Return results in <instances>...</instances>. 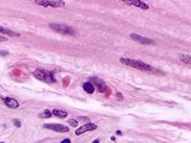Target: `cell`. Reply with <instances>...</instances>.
I'll return each mask as SVG.
<instances>
[{
	"instance_id": "obj_1",
	"label": "cell",
	"mask_w": 191,
	"mask_h": 143,
	"mask_svg": "<svg viewBox=\"0 0 191 143\" xmlns=\"http://www.w3.org/2000/svg\"><path fill=\"white\" fill-rule=\"evenodd\" d=\"M120 63L124 64V65H127L129 67H133V69H137V70H140V71H145V72H150L153 71L154 69L148 65L146 63L142 60H137V59H129V58H120Z\"/></svg>"
},
{
	"instance_id": "obj_2",
	"label": "cell",
	"mask_w": 191,
	"mask_h": 143,
	"mask_svg": "<svg viewBox=\"0 0 191 143\" xmlns=\"http://www.w3.org/2000/svg\"><path fill=\"white\" fill-rule=\"evenodd\" d=\"M33 75L38 79L44 81V82H48V83H55V82H56V79L53 77V72H48V71H44V70L36 69V70H34Z\"/></svg>"
},
{
	"instance_id": "obj_3",
	"label": "cell",
	"mask_w": 191,
	"mask_h": 143,
	"mask_svg": "<svg viewBox=\"0 0 191 143\" xmlns=\"http://www.w3.org/2000/svg\"><path fill=\"white\" fill-rule=\"evenodd\" d=\"M34 3L43 7H64L65 1L63 0H34Z\"/></svg>"
},
{
	"instance_id": "obj_4",
	"label": "cell",
	"mask_w": 191,
	"mask_h": 143,
	"mask_svg": "<svg viewBox=\"0 0 191 143\" xmlns=\"http://www.w3.org/2000/svg\"><path fill=\"white\" fill-rule=\"evenodd\" d=\"M50 28L55 32H57L58 34H63V35H74L75 32L74 29H72L70 27H68L67 24H57V23H51Z\"/></svg>"
},
{
	"instance_id": "obj_5",
	"label": "cell",
	"mask_w": 191,
	"mask_h": 143,
	"mask_svg": "<svg viewBox=\"0 0 191 143\" xmlns=\"http://www.w3.org/2000/svg\"><path fill=\"white\" fill-rule=\"evenodd\" d=\"M121 3H125L126 5H129V6H134V7H138V8H142V10H149V5L142 0H120Z\"/></svg>"
},
{
	"instance_id": "obj_6",
	"label": "cell",
	"mask_w": 191,
	"mask_h": 143,
	"mask_svg": "<svg viewBox=\"0 0 191 143\" xmlns=\"http://www.w3.org/2000/svg\"><path fill=\"white\" fill-rule=\"evenodd\" d=\"M129 37L132 39V40H134V41H137L138 43H142V45H153V43H154V41H153L151 39L143 37V36H140V35H138V34H134V33L131 34Z\"/></svg>"
},
{
	"instance_id": "obj_7",
	"label": "cell",
	"mask_w": 191,
	"mask_h": 143,
	"mask_svg": "<svg viewBox=\"0 0 191 143\" xmlns=\"http://www.w3.org/2000/svg\"><path fill=\"white\" fill-rule=\"evenodd\" d=\"M44 128L52 130V131H57V132H68L69 131L68 126H64L62 124H44Z\"/></svg>"
},
{
	"instance_id": "obj_8",
	"label": "cell",
	"mask_w": 191,
	"mask_h": 143,
	"mask_svg": "<svg viewBox=\"0 0 191 143\" xmlns=\"http://www.w3.org/2000/svg\"><path fill=\"white\" fill-rule=\"evenodd\" d=\"M97 129V125L96 124H93V123H87L86 125H84V126H81V128H79L76 131H75V135L76 136H80V135H82L84 132H86V131H93V130H96Z\"/></svg>"
},
{
	"instance_id": "obj_9",
	"label": "cell",
	"mask_w": 191,
	"mask_h": 143,
	"mask_svg": "<svg viewBox=\"0 0 191 143\" xmlns=\"http://www.w3.org/2000/svg\"><path fill=\"white\" fill-rule=\"evenodd\" d=\"M92 81L94 82V84H96V88L98 89L99 93H104L105 89H107V86H105V82H103L102 79H99V78H92Z\"/></svg>"
},
{
	"instance_id": "obj_10",
	"label": "cell",
	"mask_w": 191,
	"mask_h": 143,
	"mask_svg": "<svg viewBox=\"0 0 191 143\" xmlns=\"http://www.w3.org/2000/svg\"><path fill=\"white\" fill-rule=\"evenodd\" d=\"M4 102H5V105H6L7 107H10V108H17V107L19 106L18 101L15 100L13 97H5V99H4Z\"/></svg>"
},
{
	"instance_id": "obj_11",
	"label": "cell",
	"mask_w": 191,
	"mask_h": 143,
	"mask_svg": "<svg viewBox=\"0 0 191 143\" xmlns=\"http://www.w3.org/2000/svg\"><path fill=\"white\" fill-rule=\"evenodd\" d=\"M178 58H179V60L182 61V63H184L185 65H187V66L191 67V55H190V54L179 53V54H178Z\"/></svg>"
},
{
	"instance_id": "obj_12",
	"label": "cell",
	"mask_w": 191,
	"mask_h": 143,
	"mask_svg": "<svg viewBox=\"0 0 191 143\" xmlns=\"http://www.w3.org/2000/svg\"><path fill=\"white\" fill-rule=\"evenodd\" d=\"M0 34H6V35L12 36V37H18V36H19V34L12 32V30H10V29H6V28H4V27H0Z\"/></svg>"
},
{
	"instance_id": "obj_13",
	"label": "cell",
	"mask_w": 191,
	"mask_h": 143,
	"mask_svg": "<svg viewBox=\"0 0 191 143\" xmlns=\"http://www.w3.org/2000/svg\"><path fill=\"white\" fill-rule=\"evenodd\" d=\"M84 90L87 91L88 94H93L94 93V86L91 83V82H86V83H84Z\"/></svg>"
},
{
	"instance_id": "obj_14",
	"label": "cell",
	"mask_w": 191,
	"mask_h": 143,
	"mask_svg": "<svg viewBox=\"0 0 191 143\" xmlns=\"http://www.w3.org/2000/svg\"><path fill=\"white\" fill-rule=\"evenodd\" d=\"M52 114H53V116H56V117H58V118H65L68 113H67V111L55 108V109L52 111Z\"/></svg>"
},
{
	"instance_id": "obj_15",
	"label": "cell",
	"mask_w": 191,
	"mask_h": 143,
	"mask_svg": "<svg viewBox=\"0 0 191 143\" xmlns=\"http://www.w3.org/2000/svg\"><path fill=\"white\" fill-rule=\"evenodd\" d=\"M51 116H52V112H51V111H48V109L44 111L43 113H40V114H39L40 118H50Z\"/></svg>"
},
{
	"instance_id": "obj_16",
	"label": "cell",
	"mask_w": 191,
	"mask_h": 143,
	"mask_svg": "<svg viewBox=\"0 0 191 143\" xmlns=\"http://www.w3.org/2000/svg\"><path fill=\"white\" fill-rule=\"evenodd\" d=\"M68 123H69V124L72 125V126H74V128H76V126H77V120H75V119H69V120H68Z\"/></svg>"
},
{
	"instance_id": "obj_17",
	"label": "cell",
	"mask_w": 191,
	"mask_h": 143,
	"mask_svg": "<svg viewBox=\"0 0 191 143\" xmlns=\"http://www.w3.org/2000/svg\"><path fill=\"white\" fill-rule=\"evenodd\" d=\"M12 121H13V124H15V126H17V128H19V126H21V121H19L18 119H13Z\"/></svg>"
},
{
	"instance_id": "obj_18",
	"label": "cell",
	"mask_w": 191,
	"mask_h": 143,
	"mask_svg": "<svg viewBox=\"0 0 191 143\" xmlns=\"http://www.w3.org/2000/svg\"><path fill=\"white\" fill-rule=\"evenodd\" d=\"M61 143H72V141H70L69 138H65V139H63Z\"/></svg>"
},
{
	"instance_id": "obj_19",
	"label": "cell",
	"mask_w": 191,
	"mask_h": 143,
	"mask_svg": "<svg viewBox=\"0 0 191 143\" xmlns=\"http://www.w3.org/2000/svg\"><path fill=\"white\" fill-rule=\"evenodd\" d=\"M116 97H117L119 100H122V99H124V97H122V95L120 94V93H116Z\"/></svg>"
},
{
	"instance_id": "obj_20",
	"label": "cell",
	"mask_w": 191,
	"mask_h": 143,
	"mask_svg": "<svg viewBox=\"0 0 191 143\" xmlns=\"http://www.w3.org/2000/svg\"><path fill=\"white\" fill-rule=\"evenodd\" d=\"M4 41H6V37H4V36L0 35V42H4Z\"/></svg>"
},
{
	"instance_id": "obj_21",
	"label": "cell",
	"mask_w": 191,
	"mask_h": 143,
	"mask_svg": "<svg viewBox=\"0 0 191 143\" xmlns=\"http://www.w3.org/2000/svg\"><path fill=\"white\" fill-rule=\"evenodd\" d=\"M80 120H88V118H84V117H80Z\"/></svg>"
},
{
	"instance_id": "obj_22",
	"label": "cell",
	"mask_w": 191,
	"mask_h": 143,
	"mask_svg": "<svg viewBox=\"0 0 191 143\" xmlns=\"http://www.w3.org/2000/svg\"><path fill=\"white\" fill-rule=\"evenodd\" d=\"M93 143H99V139H96V141H93Z\"/></svg>"
},
{
	"instance_id": "obj_23",
	"label": "cell",
	"mask_w": 191,
	"mask_h": 143,
	"mask_svg": "<svg viewBox=\"0 0 191 143\" xmlns=\"http://www.w3.org/2000/svg\"><path fill=\"white\" fill-rule=\"evenodd\" d=\"M0 143H4V142H0Z\"/></svg>"
}]
</instances>
